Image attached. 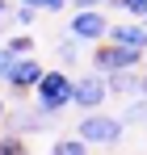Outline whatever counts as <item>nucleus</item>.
Returning a JSON list of instances; mask_svg holds the SVG:
<instances>
[{
  "label": "nucleus",
  "mask_w": 147,
  "mask_h": 155,
  "mask_svg": "<svg viewBox=\"0 0 147 155\" xmlns=\"http://www.w3.org/2000/svg\"><path fill=\"white\" fill-rule=\"evenodd\" d=\"M72 92H76V80L67 71H46L38 80V88H34V101H38L42 113H59V109L72 105Z\"/></svg>",
  "instance_id": "nucleus-1"
},
{
  "label": "nucleus",
  "mask_w": 147,
  "mask_h": 155,
  "mask_svg": "<svg viewBox=\"0 0 147 155\" xmlns=\"http://www.w3.org/2000/svg\"><path fill=\"white\" fill-rule=\"evenodd\" d=\"M143 63V51L139 46H118V42H97V51H93V67H97L101 76H114V71H130V67H139Z\"/></svg>",
  "instance_id": "nucleus-2"
},
{
  "label": "nucleus",
  "mask_w": 147,
  "mask_h": 155,
  "mask_svg": "<svg viewBox=\"0 0 147 155\" xmlns=\"http://www.w3.org/2000/svg\"><path fill=\"white\" fill-rule=\"evenodd\" d=\"M76 134L88 143V147H114L122 138V117H109V113H84V122L76 126Z\"/></svg>",
  "instance_id": "nucleus-3"
},
{
  "label": "nucleus",
  "mask_w": 147,
  "mask_h": 155,
  "mask_svg": "<svg viewBox=\"0 0 147 155\" xmlns=\"http://www.w3.org/2000/svg\"><path fill=\"white\" fill-rule=\"evenodd\" d=\"M67 29L80 42H105L109 38V17H105V8H76Z\"/></svg>",
  "instance_id": "nucleus-4"
},
{
  "label": "nucleus",
  "mask_w": 147,
  "mask_h": 155,
  "mask_svg": "<svg viewBox=\"0 0 147 155\" xmlns=\"http://www.w3.org/2000/svg\"><path fill=\"white\" fill-rule=\"evenodd\" d=\"M105 97H114L109 92V80L101 76H84V80H76V92H72V105H80L84 113H93V109H101L105 105Z\"/></svg>",
  "instance_id": "nucleus-5"
},
{
  "label": "nucleus",
  "mask_w": 147,
  "mask_h": 155,
  "mask_svg": "<svg viewBox=\"0 0 147 155\" xmlns=\"http://www.w3.org/2000/svg\"><path fill=\"white\" fill-rule=\"evenodd\" d=\"M42 76H46V67L38 63V54H21L17 67H13V76H9V88H13L17 97H21V92H34Z\"/></svg>",
  "instance_id": "nucleus-6"
},
{
  "label": "nucleus",
  "mask_w": 147,
  "mask_h": 155,
  "mask_svg": "<svg viewBox=\"0 0 147 155\" xmlns=\"http://www.w3.org/2000/svg\"><path fill=\"white\" fill-rule=\"evenodd\" d=\"M109 42H118V46H139L147 51V21H130V25H109Z\"/></svg>",
  "instance_id": "nucleus-7"
},
{
  "label": "nucleus",
  "mask_w": 147,
  "mask_h": 155,
  "mask_svg": "<svg viewBox=\"0 0 147 155\" xmlns=\"http://www.w3.org/2000/svg\"><path fill=\"white\" fill-rule=\"evenodd\" d=\"M105 80H109V92H139V84H143V80H135V67L130 71H114Z\"/></svg>",
  "instance_id": "nucleus-8"
},
{
  "label": "nucleus",
  "mask_w": 147,
  "mask_h": 155,
  "mask_svg": "<svg viewBox=\"0 0 147 155\" xmlns=\"http://www.w3.org/2000/svg\"><path fill=\"white\" fill-rule=\"evenodd\" d=\"M21 151H29V143L21 138V130H13V134L0 138V155H21Z\"/></svg>",
  "instance_id": "nucleus-9"
},
{
  "label": "nucleus",
  "mask_w": 147,
  "mask_h": 155,
  "mask_svg": "<svg viewBox=\"0 0 147 155\" xmlns=\"http://www.w3.org/2000/svg\"><path fill=\"white\" fill-rule=\"evenodd\" d=\"M55 151H59V155H80V151H88V143H84L80 134H72V138H59Z\"/></svg>",
  "instance_id": "nucleus-10"
},
{
  "label": "nucleus",
  "mask_w": 147,
  "mask_h": 155,
  "mask_svg": "<svg viewBox=\"0 0 147 155\" xmlns=\"http://www.w3.org/2000/svg\"><path fill=\"white\" fill-rule=\"evenodd\" d=\"M4 46H9L13 54H34V38H29V34H13Z\"/></svg>",
  "instance_id": "nucleus-11"
},
{
  "label": "nucleus",
  "mask_w": 147,
  "mask_h": 155,
  "mask_svg": "<svg viewBox=\"0 0 147 155\" xmlns=\"http://www.w3.org/2000/svg\"><path fill=\"white\" fill-rule=\"evenodd\" d=\"M114 8H122V13H130V17H147V0H109Z\"/></svg>",
  "instance_id": "nucleus-12"
},
{
  "label": "nucleus",
  "mask_w": 147,
  "mask_h": 155,
  "mask_svg": "<svg viewBox=\"0 0 147 155\" xmlns=\"http://www.w3.org/2000/svg\"><path fill=\"white\" fill-rule=\"evenodd\" d=\"M17 59H21V54H13L9 46L0 51V80H4V84H9V76H13V67H17Z\"/></svg>",
  "instance_id": "nucleus-13"
},
{
  "label": "nucleus",
  "mask_w": 147,
  "mask_h": 155,
  "mask_svg": "<svg viewBox=\"0 0 147 155\" xmlns=\"http://www.w3.org/2000/svg\"><path fill=\"white\" fill-rule=\"evenodd\" d=\"M34 13H38L34 4H21V8H13V21L17 25H34Z\"/></svg>",
  "instance_id": "nucleus-14"
},
{
  "label": "nucleus",
  "mask_w": 147,
  "mask_h": 155,
  "mask_svg": "<svg viewBox=\"0 0 147 155\" xmlns=\"http://www.w3.org/2000/svg\"><path fill=\"white\" fill-rule=\"evenodd\" d=\"M21 4H34V8H46V13H59V8H67V0H21Z\"/></svg>",
  "instance_id": "nucleus-15"
},
{
  "label": "nucleus",
  "mask_w": 147,
  "mask_h": 155,
  "mask_svg": "<svg viewBox=\"0 0 147 155\" xmlns=\"http://www.w3.org/2000/svg\"><path fill=\"white\" fill-rule=\"evenodd\" d=\"M59 59H63V63H76V38L72 42H67V38L59 42Z\"/></svg>",
  "instance_id": "nucleus-16"
},
{
  "label": "nucleus",
  "mask_w": 147,
  "mask_h": 155,
  "mask_svg": "<svg viewBox=\"0 0 147 155\" xmlns=\"http://www.w3.org/2000/svg\"><path fill=\"white\" fill-rule=\"evenodd\" d=\"M126 117H130V122H147V105H143V101H135L130 109H126Z\"/></svg>",
  "instance_id": "nucleus-17"
},
{
  "label": "nucleus",
  "mask_w": 147,
  "mask_h": 155,
  "mask_svg": "<svg viewBox=\"0 0 147 155\" xmlns=\"http://www.w3.org/2000/svg\"><path fill=\"white\" fill-rule=\"evenodd\" d=\"M76 8H105V4H109V0H72Z\"/></svg>",
  "instance_id": "nucleus-18"
},
{
  "label": "nucleus",
  "mask_w": 147,
  "mask_h": 155,
  "mask_svg": "<svg viewBox=\"0 0 147 155\" xmlns=\"http://www.w3.org/2000/svg\"><path fill=\"white\" fill-rule=\"evenodd\" d=\"M9 17H13V8H9V0H0V25H4Z\"/></svg>",
  "instance_id": "nucleus-19"
},
{
  "label": "nucleus",
  "mask_w": 147,
  "mask_h": 155,
  "mask_svg": "<svg viewBox=\"0 0 147 155\" xmlns=\"http://www.w3.org/2000/svg\"><path fill=\"white\" fill-rule=\"evenodd\" d=\"M139 92H143V97H147V76H143V84H139Z\"/></svg>",
  "instance_id": "nucleus-20"
},
{
  "label": "nucleus",
  "mask_w": 147,
  "mask_h": 155,
  "mask_svg": "<svg viewBox=\"0 0 147 155\" xmlns=\"http://www.w3.org/2000/svg\"><path fill=\"white\" fill-rule=\"evenodd\" d=\"M0 122H4V97H0Z\"/></svg>",
  "instance_id": "nucleus-21"
},
{
  "label": "nucleus",
  "mask_w": 147,
  "mask_h": 155,
  "mask_svg": "<svg viewBox=\"0 0 147 155\" xmlns=\"http://www.w3.org/2000/svg\"><path fill=\"white\" fill-rule=\"evenodd\" d=\"M143 21H147V17H143Z\"/></svg>",
  "instance_id": "nucleus-22"
}]
</instances>
